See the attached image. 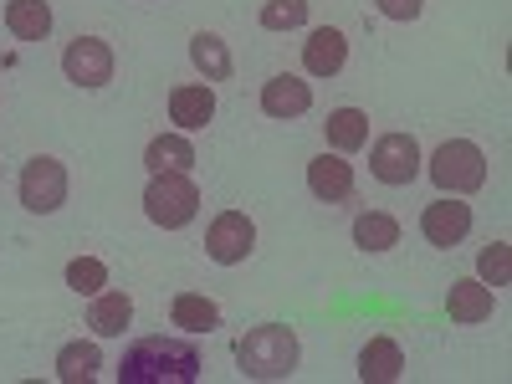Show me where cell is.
<instances>
[{
    "mask_svg": "<svg viewBox=\"0 0 512 384\" xmlns=\"http://www.w3.org/2000/svg\"><path fill=\"white\" fill-rule=\"evenodd\" d=\"M195 210H200V190L190 175H154L149 190H144V216L164 231H180L195 221Z\"/></svg>",
    "mask_w": 512,
    "mask_h": 384,
    "instance_id": "obj_4",
    "label": "cell"
},
{
    "mask_svg": "<svg viewBox=\"0 0 512 384\" xmlns=\"http://www.w3.org/2000/svg\"><path fill=\"white\" fill-rule=\"evenodd\" d=\"M216 118V93L205 88V82H185V88L169 93V123L180 128V134H195Z\"/></svg>",
    "mask_w": 512,
    "mask_h": 384,
    "instance_id": "obj_11",
    "label": "cell"
},
{
    "mask_svg": "<svg viewBox=\"0 0 512 384\" xmlns=\"http://www.w3.org/2000/svg\"><path fill=\"white\" fill-rule=\"evenodd\" d=\"M200 354L185 338H139L118 364V384H195Z\"/></svg>",
    "mask_w": 512,
    "mask_h": 384,
    "instance_id": "obj_1",
    "label": "cell"
},
{
    "mask_svg": "<svg viewBox=\"0 0 512 384\" xmlns=\"http://www.w3.org/2000/svg\"><path fill=\"white\" fill-rule=\"evenodd\" d=\"M6 31L16 41H41L52 31V6L47 0H11L6 6Z\"/></svg>",
    "mask_w": 512,
    "mask_h": 384,
    "instance_id": "obj_18",
    "label": "cell"
},
{
    "mask_svg": "<svg viewBox=\"0 0 512 384\" xmlns=\"http://www.w3.org/2000/svg\"><path fill=\"white\" fill-rule=\"evenodd\" d=\"M379 11L390 16V21H415L425 11V0H379Z\"/></svg>",
    "mask_w": 512,
    "mask_h": 384,
    "instance_id": "obj_27",
    "label": "cell"
},
{
    "mask_svg": "<svg viewBox=\"0 0 512 384\" xmlns=\"http://www.w3.org/2000/svg\"><path fill=\"white\" fill-rule=\"evenodd\" d=\"M349 62V36L338 31V26H318L308 41H303V67L313 77H338Z\"/></svg>",
    "mask_w": 512,
    "mask_h": 384,
    "instance_id": "obj_10",
    "label": "cell"
},
{
    "mask_svg": "<svg viewBox=\"0 0 512 384\" xmlns=\"http://www.w3.org/2000/svg\"><path fill=\"white\" fill-rule=\"evenodd\" d=\"M144 164H149V175H185L195 164V149H190L185 134H159V139H149Z\"/></svg>",
    "mask_w": 512,
    "mask_h": 384,
    "instance_id": "obj_16",
    "label": "cell"
},
{
    "mask_svg": "<svg viewBox=\"0 0 512 384\" xmlns=\"http://www.w3.org/2000/svg\"><path fill=\"white\" fill-rule=\"evenodd\" d=\"M323 134H328V144L338 154H354L359 144H369V118L359 108H333L328 123H323Z\"/></svg>",
    "mask_w": 512,
    "mask_h": 384,
    "instance_id": "obj_19",
    "label": "cell"
},
{
    "mask_svg": "<svg viewBox=\"0 0 512 384\" xmlns=\"http://www.w3.org/2000/svg\"><path fill=\"white\" fill-rule=\"evenodd\" d=\"M308 190L318 195V200H349L354 195V164L344 159V154H318L313 164H308Z\"/></svg>",
    "mask_w": 512,
    "mask_h": 384,
    "instance_id": "obj_12",
    "label": "cell"
},
{
    "mask_svg": "<svg viewBox=\"0 0 512 384\" xmlns=\"http://www.w3.org/2000/svg\"><path fill=\"white\" fill-rule=\"evenodd\" d=\"M354 246H364V251H390V246H400V221L384 216V210H364V216L354 221Z\"/></svg>",
    "mask_w": 512,
    "mask_h": 384,
    "instance_id": "obj_22",
    "label": "cell"
},
{
    "mask_svg": "<svg viewBox=\"0 0 512 384\" xmlns=\"http://www.w3.org/2000/svg\"><path fill=\"white\" fill-rule=\"evenodd\" d=\"M62 72H67V82H77V88H108L113 82V47L98 41V36H77L62 52Z\"/></svg>",
    "mask_w": 512,
    "mask_h": 384,
    "instance_id": "obj_7",
    "label": "cell"
},
{
    "mask_svg": "<svg viewBox=\"0 0 512 384\" xmlns=\"http://www.w3.org/2000/svg\"><path fill=\"white\" fill-rule=\"evenodd\" d=\"M190 62H195L210 82H226V77H231V52H226V41H221L216 31H200V36L190 41Z\"/></svg>",
    "mask_w": 512,
    "mask_h": 384,
    "instance_id": "obj_23",
    "label": "cell"
},
{
    "mask_svg": "<svg viewBox=\"0 0 512 384\" xmlns=\"http://www.w3.org/2000/svg\"><path fill=\"white\" fill-rule=\"evenodd\" d=\"M446 308H451V318H456V323H487V318H492V308H497V297H492V287H487V282L461 277V282H451Z\"/></svg>",
    "mask_w": 512,
    "mask_h": 384,
    "instance_id": "obj_14",
    "label": "cell"
},
{
    "mask_svg": "<svg viewBox=\"0 0 512 384\" xmlns=\"http://www.w3.org/2000/svg\"><path fill=\"white\" fill-rule=\"evenodd\" d=\"M297 359H303V344H297V333L282 328V323L246 328L236 338V369L246 379H292Z\"/></svg>",
    "mask_w": 512,
    "mask_h": 384,
    "instance_id": "obj_2",
    "label": "cell"
},
{
    "mask_svg": "<svg viewBox=\"0 0 512 384\" xmlns=\"http://www.w3.org/2000/svg\"><path fill=\"white\" fill-rule=\"evenodd\" d=\"M128 323H134V303H128V292H98L93 308H88V328L98 338H118Z\"/></svg>",
    "mask_w": 512,
    "mask_h": 384,
    "instance_id": "obj_17",
    "label": "cell"
},
{
    "mask_svg": "<svg viewBox=\"0 0 512 384\" xmlns=\"http://www.w3.org/2000/svg\"><path fill=\"white\" fill-rule=\"evenodd\" d=\"M67 287L82 292V297H98L108 287V267L98 256H77V262H67Z\"/></svg>",
    "mask_w": 512,
    "mask_h": 384,
    "instance_id": "obj_24",
    "label": "cell"
},
{
    "mask_svg": "<svg viewBox=\"0 0 512 384\" xmlns=\"http://www.w3.org/2000/svg\"><path fill=\"white\" fill-rule=\"evenodd\" d=\"M313 108V88L303 77H292V72H282V77H272L267 88H262V113L267 118H303Z\"/></svg>",
    "mask_w": 512,
    "mask_h": 384,
    "instance_id": "obj_13",
    "label": "cell"
},
{
    "mask_svg": "<svg viewBox=\"0 0 512 384\" xmlns=\"http://www.w3.org/2000/svg\"><path fill=\"white\" fill-rule=\"evenodd\" d=\"M308 21V0H267L262 6V26L267 31H297Z\"/></svg>",
    "mask_w": 512,
    "mask_h": 384,
    "instance_id": "obj_25",
    "label": "cell"
},
{
    "mask_svg": "<svg viewBox=\"0 0 512 384\" xmlns=\"http://www.w3.org/2000/svg\"><path fill=\"white\" fill-rule=\"evenodd\" d=\"M251 246H256V226H251L246 210H221L205 231V251H210V262H221V267L246 262Z\"/></svg>",
    "mask_w": 512,
    "mask_h": 384,
    "instance_id": "obj_6",
    "label": "cell"
},
{
    "mask_svg": "<svg viewBox=\"0 0 512 384\" xmlns=\"http://www.w3.org/2000/svg\"><path fill=\"white\" fill-rule=\"evenodd\" d=\"M21 205L31 216H52V210L67 205V164L52 154H36L21 169Z\"/></svg>",
    "mask_w": 512,
    "mask_h": 384,
    "instance_id": "obj_5",
    "label": "cell"
},
{
    "mask_svg": "<svg viewBox=\"0 0 512 384\" xmlns=\"http://www.w3.org/2000/svg\"><path fill=\"white\" fill-rule=\"evenodd\" d=\"M431 180L441 195H472L487 185V154L472 139H446L431 154Z\"/></svg>",
    "mask_w": 512,
    "mask_h": 384,
    "instance_id": "obj_3",
    "label": "cell"
},
{
    "mask_svg": "<svg viewBox=\"0 0 512 384\" xmlns=\"http://www.w3.org/2000/svg\"><path fill=\"white\" fill-rule=\"evenodd\" d=\"M400 374H405V354L395 338H369L359 354V379L364 384H395Z\"/></svg>",
    "mask_w": 512,
    "mask_h": 384,
    "instance_id": "obj_15",
    "label": "cell"
},
{
    "mask_svg": "<svg viewBox=\"0 0 512 384\" xmlns=\"http://www.w3.org/2000/svg\"><path fill=\"white\" fill-rule=\"evenodd\" d=\"M420 231L431 246H461L466 231H472V205H461L456 195L436 200V205H425V216H420Z\"/></svg>",
    "mask_w": 512,
    "mask_h": 384,
    "instance_id": "obj_9",
    "label": "cell"
},
{
    "mask_svg": "<svg viewBox=\"0 0 512 384\" xmlns=\"http://www.w3.org/2000/svg\"><path fill=\"white\" fill-rule=\"evenodd\" d=\"M477 272H482L487 287H507V277H512V246H507V241H492V246L477 256Z\"/></svg>",
    "mask_w": 512,
    "mask_h": 384,
    "instance_id": "obj_26",
    "label": "cell"
},
{
    "mask_svg": "<svg viewBox=\"0 0 512 384\" xmlns=\"http://www.w3.org/2000/svg\"><path fill=\"white\" fill-rule=\"evenodd\" d=\"M169 318H175V328H185V333H210L221 323V308L210 303V297H200V292H180L175 308H169Z\"/></svg>",
    "mask_w": 512,
    "mask_h": 384,
    "instance_id": "obj_20",
    "label": "cell"
},
{
    "mask_svg": "<svg viewBox=\"0 0 512 384\" xmlns=\"http://www.w3.org/2000/svg\"><path fill=\"white\" fill-rule=\"evenodd\" d=\"M369 169L379 185H410L420 175V144L410 134H384L369 154Z\"/></svg>",
    "mask_w": 512,
    "mask_h": 384,
    "instance_id": "obj_8",
    "label": "cell"
},
{
    "mask_svg": "<svg viewBox=\"0 0 512 384\" xmlns=\"http://www.w3.org/2000/svg\"><path fill=\"white\" fill-rule=\"evenodd\" d=\"M98 369H103L98 344H82V338L57 354V379H62V384H88V379H98Z\"/></svg>",
    "mask_w": 512,
    "mask_h": 384,
    "instance_id": "obj_21",
    "label": "cell"
}]
</instances>
